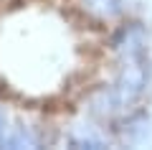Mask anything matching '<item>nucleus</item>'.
<instances>
[{"instance_id":"obj_1","label":"nucleus","mask_w":152,"mask_h":150,"mask_svg":"<svg viewBox=\"0 0 152 150\" xmlns=\"http://www.w3.org/2000/svg\"><path fill=\"white\" fill-rule=\"evenodd\" d=\"M150 84V33L127 0H0V148L134 143Z\"/></svg>"}]
</instances>
